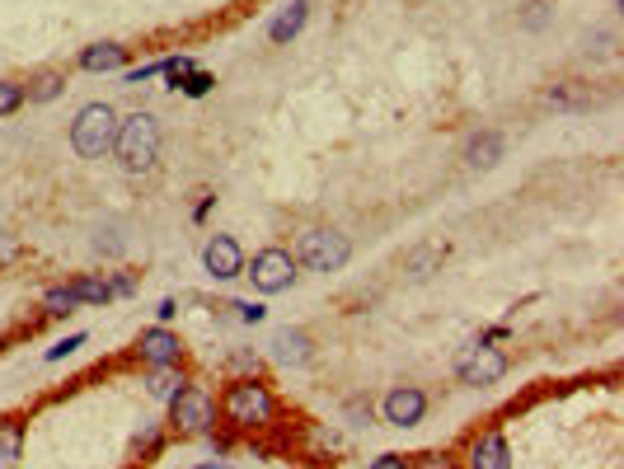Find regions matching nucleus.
<instances>
[{"mask_svg": "<svg viewBox=\"0 0 624 469\" xmlns=\"http://www.w3.org/2000/svg\"><path fill=\"white\" fill-rule=\"evenodd\" d=\"M169 428H175L179 436H207V432H216V399H212V389H202V385L179 389V395L169 399Z\"/></svg>", "mask_w": 624, "mask_h": 469, "instance_id": "obj_6", "label": "nucleus"}, {"mask_svg": "<svg viewBox=\"0 0 624 469\" xmlns=\"http://www.w3.org/2000/svg\"><path fill=\"white\" fill-rule=\"evenodd\" d=\"M81 310V301H75V291H71V281H61V287H48L43 291V315H52V320H67Z\"/></svg>", "mask_w": 624, "mask_h": 469, "instance_id": "obj_21", "label": "nucleus"}, {"mask_svg": "<svg viewBox=\"0 0 624 469\" xmlns=\"http://www.w3.org/2000/svg\"><path fill=\"white\" fill-rule=\"evenodd\" d=\"M216 310H221V320H236V324H263L268 320V310H263L259 301H226Z\"/></svg>", "mask_w": 624, "mask_h": 469, "instance_id": "obj_23", "label": "nucleus"}, {"mask_svg": "<svg viewBox=\"0 0 624 469\" xmlns=\"http://www.w3.org/2000/svg\"><path fill=\"white\" fill-rule=\"evenodd\" d=\"M507 155V136L503 132H475L470 141H465V165L470 169H493L497 160H503Z\"/></svg>", "mask_w": 624, "mask_h": 469, "instance_id": "obj_13", "label": "nucleus"}, {"mask_svg": "<svg viewBox=\"0 0 624 469\" xmlns=\"http://www.w3.org/2000/svg\"><path fill=\"white\" fill-rule=\"evenodd\" d=\"M136 357H142V366H175L183 362V338L169 324H151L136 338Z\"/></svg>", "mask_w": 624, "mask_h": 469, "instance_id": "obj_11", "label": "nucleus"}, {"mask_svg": "<svg viewBox=\"0 0 624 469\" xmlns=\"http://www.w3.org/2000/svg\"><path fill=\"white\" fill-rule=\"evenodd\" d=\"M155 315H160V324H175V315H179V301H160V305H155Z\"/></svg>", "mask_w": 624, "mask_h": 469, "instance_id": "obj_35", "label": "nucleus"}, {"mask_svg": "<svg viewBox=\"0 0 624 469\" xmlns=\"http://www.w3.org/2000/svg\"><path fill=\"white\" fill-rule=\"evenodd\" d=\"M442 258H446V244H418L413 254L404 258V273L423 281V277H432V268H436V263H442Z\"/></svg>", "mask_w": 624, "mask_h": 469, "instance_id": "obj_20", "label": "nucleus"}, {"mask_svg": "<svg viewBox=\"0 0 624 469\" xmlns=\"http://www.w3.org/2000/svg\"><path fill=\"white\" fill-rule=\"evenodd\" d=\"M465 469H512V446H507V436L489 428V432H479L470 450H465Z\"/></svg>", "mask_w": 624, "mask_h": 469, "instance_id": "obj_12", "label": "nucleus"}, {"mask_svg": "<svg viewBox=\"0 0 624 469\" xmlns=\"http://www.w3.org/2000/svg\"><path fill=\"white\" fill-rule=\"evenodd\" d=\"M160 118L155 113H132V118H118V141H113V155L128 175H151L155 160H160Z\"/></svg>", "mask_w": 624, "mask_h": 469, "instance_id": "obj_2", "label": "nucleus"}, {"mask_svg": "<svg viewBox=\"0 0 624 469\" xmlns=\"http://www.w3.org/2000/svg\"><path fill=\"white\" fill-rule=\"evenodd\" d=\"M95 249H99V254H122V249H128V240L118 234V226H108V230L95 234Z\"/></svg>", "mask_w": 624, "mask_h": 469, "instance_id": "obj_31", "label": "nucleus"}, {"mask_svg": "<svg viewBox=\"0 0 624 469\" xmlns=\"http://www.w3.org/2000/svg\"><path fill=\"white\" fill-rule=\"evenodd\" d=\"M189 71H197V61L189 57V52H179V57H165V81H169V89H179V81H183V75H189Z\"/></svg>", "mask_w": 624, "mask_h": 469, "instance_id": "obj_28", "label": "nucleus"}, {"mask_svg": "<svg viewBox=\"0 0 624 469\" xmlns=\"http://www.w3.org/2000/svg\"><path fill=\"white\" fill-rule=\"evenodd\" d=\"M189 385L193 381H189V371H183V362H175V366H146V395L155 404H169L179 389H189Z\"/></svg>", "mask_w": 624, "mask_h": 469, "instance_id": "obj_14", "label": "nucleus"}, {"mask_svg": "<svg viewBox=\"0 0 624 469\" xmlns=\"http://www.w3.org/2000/svg\"><path fill=\"white\" fill-rule=\"evenodd\" d=\"M165 71V61H146V67H136V71H128V85H146V81H155V75Z\"/></svg>", "mask_w": 624, "mask_h": 469, "instance_id": "obj_33", "label": "nucleus"}, {"mask_svg": "<svg viewBox=\"0 0 624 469\" xmlns=\"http://www.w3.org/2000/svg\"><path fill=\"white\" fill-rule=\"evenodd\" d=\"M75 348H85V334H67V338H57L52 348H48V362H67V357H71Z\"/></svg>", "mask_w": 624, "mask_h": 469, "instance_id": "obj_29", "label": "nucleus"}, {"mask_svg": "<svg viewBox=\"0 0 624 469\" xmlns=\"http://www.w3.org/2000/svg\"><path fill=\"white\" fill-rule=\"evenodd\" d=\"M512 371V357L503 348H493V342H483L475 338L470 348L460 352V362H456V375H460V385H470V389H483V385H497L503 375Z\"/></svg>", "mask_w": 624, "mask_h": 469, "instance_id": "obj_7", "label": "nucleus"}, {"mask_svg": "<svg viewBox=\"0 0 624 469\" xmlns=\"http://www.w3.org/2000/svg\"><path fill=\"white\" fill-rule=\"evenodd\" d=\"M367 469H413V460H404V456H395V450H385V456H376Z\"/></svg>", "mask_w": 624, "mask_h": 469, "instance_id": "obj_34", "label": "nucleus"}, {"mask_svg": "<svg viewBox=\"0 0 624 469\" xmlns=\"http://www.w3.org/2000/svg\"><path fill=\"white\" fill-rule=\"evenodd\" d=\"M343 418H348V428H371V404L357 395V399H348V409H343Z\"/></svg>", "mask_w": 624, "mask_h": 469, "instance_id": "obj_30", "label": "nucleus"}, {"mask_svg": "<svg viewBox=\"0 0 624 469\" xmlns=\"http://www.w3.org/2000/svg\"><path fill=\"white\" fill-rule=\"evenodd\" d=\"M352 258V240L338 226H310L296 240V263L310 273H343Z\"/></svg>", "mask_w": 624, "mask_h": 469, "instance_id": "obj_4", "label": "nucleus"}, {"mask_svg": "<svg viewBox=\"0 0 624 469\" xmlns=\"http://www.w3.org/2000/svg\"><path fill=\"white\" fill-rule=\"evenodd\" d=\"M381 418L389 422V428H418V422L428 418V395L418 385H395L389 395L381 399Z\"/></svg>", "mask_w": 624, "mask_h": 469, "instance_id": "obj_10", "label": "nucleus"}, {"mask_svg": "<svg viewBox=\"0 0 624 469\" xmlns=\"http://www.w3.org/2000/svg\"><path fill=\"white\" fill-rule=\"evenodd\" d=\"M24 104V81H0V118H14Z\"/></svg>", "mask_w": 624, "mask_h": 469, "instance_id": "obj_26", "label": "nucleus"}, {"mask_svg": "<svg viewBox=\"0 0 624 469\" xmlns=\"http://www.w3.org/2000/svg\"><path fill=\"white\" fill-rule=\"evenodd\" d=\"M160 446H165V428H160V422H142V428L132 432V460L160 456Z\"/></svg>", "mask_w": 624, "mask_h": 469, "instance_id": "obj_22", "label": "nucleus"}, {"mask_svg": "<svg viewBox=\"0 0 624 469\" xmlns=\"http://www.w3.org/2000/svg\"><path fill=\"white\" fill-rule=\"evenodd\" d=\"M244 249H240V240L236 234H212L207 244H202V268H207L216 281H236V277H244Z\"/></svg>", "mask_w": 624, "mask_h": 469, "instance_id": "obj_8", "label": "nucleus"}, {"mask_svg": "<svg viewBox=\"0 0 624 469\" xmlns=\"http://www.w3.org/2000/svg\"><path fill=\"white\" fill-rule=\"evenodd\" d=\"M544 104L550 108H583V104H591V94L573 89V85H554V89H544Z\"/></svg>", "mask_w": 624, "mask_h": 469, "instance_id": "obj_25", "label": "nucleus"}, {"mask_svg": "<svg viewBox=\"0 0 624 469\" xmlns=\"http://www.w3.org/2000/svg\"><path fill=\"white\" fill-rule=\"evenodd\" d=\"M305 20H310V0H291V5H283V10L273 14V24H268V38H273L277 47H287L291 38H301Z\"/></svg>", "mask_w": 624, "mask_h": 469, "instance_id": "obj_16", "label": "nucleus"}, {"mask_svg": "<svg viewBox=\"0 0 624 469\" xmlns=\"http://www.w3.org/2000/svg\"><path fill=\"white\" fill-rule=\"evenodd\" d=\"M226 371H230V381H240V375H259L263 371V357L259 352H230Z\"/></svg>", "mask_w": 624, "mask_h": 469, "instance_id": "obj_27", "label": "nucleus"}, {"mask_svg": "<svg viewBox=\"0 0 624 469\" xmlns=\"http://www.w3.org/2000/svg\"><path fill=\"white\" fill-rule=\"evenodd\" d=\"M24 460V422L0 418V469H20Z\"/></svg>", "mask_w": 624, "mask_h": 469, "instance_id": "obj_18", "label": "nucleus"}, {"mask_svg": "<svg viewBox=\"0 0 624 469\" xmlns=\"http://www.w3.org/2000/svg\"><path fill=\"white\" fill-rule=\"evenodd\" d=\"M277 409H283V404H277L273 385H263L259 375H240V381H230L226 395H221V404H216V413H221L236 432H263V428H273Z\"/></svg>", "mask_w": 624, "mask_h": 469, "instance_id": "obj_1", "label": "nucleus"}, {"mask_svg": "<svg viewBox=\"0 0 624 469\" xmlns=\"http://www.w3.org/2000/svg\"><path fill=\"white\" fill-rule=\"evenodd\" d=\"M268 362L283 366V371H301L315 362V338L305 334V328H277L268 338Z\"/></svg>", "mask_w": 624, "mask_h": 469, "instance_id": "obj_9", "label": "nucleus"}, {"mask_svg": "<svg viewBox=\"0 0 624 469\" xmlns=\"http://www.w3.org/2000/svg\"><path fill=\"white\" fill-rule=\"evenodd\" d=\"M212 202H216L212 193H207V197H202V202H197V212H193V221H207V212H212Z\"/></svg>", "mask_w": 624, "mask_h": 469, "instance_id": "obj_37", "label": "nucleus"}, {"mask_svg": "<svg viewBox=\"0 0 624 469\" xmlns=\"http://www.w3.org/2000/svg\"><path fill=\"white\" fill-rule=\"evenodd\" d=\"M61 94H67V71H61V67H38L24 81V99L28 104H52V99H61Z\"/></svg>", "mask_w": 624, "mask_h": 469, "instance_id": "obj_17", "label": "nucleus"}, {"mask_svg": "<svg viewBox=\"0 0 624 469\" xmlns=\"http://www.w3.org/2000/svg\"><path fill=\"white\" fill-rule=\"evenodd\" d=\"M113 141H118V108L113 104H85L81 113L71 122V151L81 155V160H104V155H113Z\"/></svg>", "mask_w": 624, "mask_h": 469, "instance_id": "obj_3", "label": "nucleus"}, {"mask_svg": "<svg viewBox=\"0 0 624 469\" xmlns=\"http://www.w3.org/2000/svg\"><path fill=\"white\" fill-rule=\"evenodd\" d=\"M413 469H451V460L446 456H428V460H418Z\"/></svg>", "mask_w": 624, "mask_h": 469, "instance_id": "obj_36", "label": "nucleus"}, {"mask_svg": "<svg viewBox=\"0 0 624 469\" xmlns=\"http://www.w3.org/2000/svg\"><path fill=\"white\" fill-rule=\"evenodd\" d=\"M212 85H216V75L197 67V71H189V75H183V81H179V94H183V99H207Z\"/></svg>", "mask_w": 624, "mask_h": 469, "instance_id": "obj_24", "label": "nucleus"}, {"mask_svg": "<svg viewBox=\"0 0 624 469\" xmlns=\"http://www.w3.org/2000/svg\"><path fill=\"white\" fill-rule=\"evenodd\" d=\"M244 277L254 281L259 296H277V291H291V287H296V277H301V263H296L291 249L268 244V249H259V254L244 263Z\"/></svg>", "mask_w": 624, "mask_h": 469, "instance_id": "obj_5", "label": "nucleus"}, {"mask_svg": "<svg viewBox=\"0 0 624 469\" xmlns=\"http://www.w3.org/2000/svg\"><path fill=\"white\" fill-rule=\"evenodd\" d=\"M71 291H75V301H81V305H108V301H113V287H108V277H95V273L75 277Z\"/></svg>", "mask_w": 624, "mask_h": 469, "instance_id": "obj_19", "label": "nucleus"}, {"mask_svg": "<svg viewBox=\"0 0 624 469\" xmlns=\"http://www.w3.org/2000/svg\"><path fill=\"white\" fill-rule=\"evenodd\" d=\"M108 287H113V301H118V296H136L142 281H136V273H108Z\"/></svg>", "mask_w": 624, "mask_h": 469, "instance_id": "obj_32", "label": "nucleus"}, {"mask_svg": "<svg viewBox=\"0 0 624 469\" xmlns=\"http://www.w3.org/2000/svg\"><path fill=\"white\" fill-rule=\"evenodd\" d=\"M81 71L89 75H113V71H128V47L122 43H95L81 52Z\"/></svg>", "mask_w": 624, "mask_h": 469, "instance_id": "obj_15", "label": "nucleus"}, {"mask_svg": "<svg viewBox=\"0 0 624 469\" xmlns=\"http://www.w3.org/2000/svg\"><path fill=\"white\" fill-rule=\"evenodd\" d=\"M193 469H236V465H226V460H202V465H193Z\"/></svg>", "mask_w": 624, "mask_h": 469, "instance_id": "obj_38", "label": "nucleus"}]
</instances>
